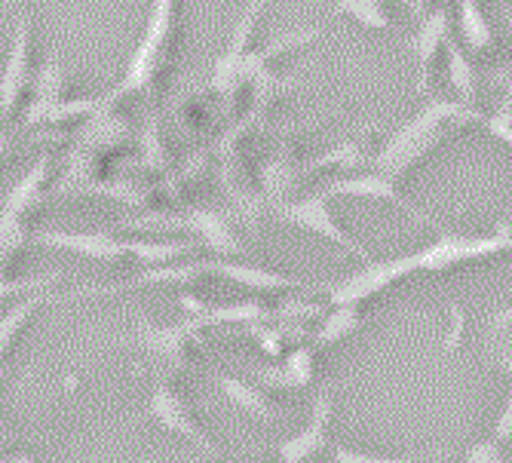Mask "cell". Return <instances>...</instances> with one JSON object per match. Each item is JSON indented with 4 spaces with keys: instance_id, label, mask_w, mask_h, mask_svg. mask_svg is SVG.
<instances>
[{
    "instance_id": "obj_1",
    "label": "cell",
    "mask_w": 512,
    "mask_h": 463,
    "mask_svg": "<svg viewBox=\"0 0 512 463\" xmlns=\"http://www.w3.org/2000/svg\"><path fill=\"white\" fill-rule=\"evenodd\" d=\"M479 111L476 105H467L460 99H433L427 108L417 111L411 120H405L387 142L368 157V166L399 181L405 178L411 169L421 166L445 138L457 129V126H467V123H479Z\"/></svg>"
},
{
    "instance_id": "obj_2",
    "label": "cell",
    "mask_w": 512,
    "mask_h": 463,
    "mask_svg": "<svg viewBox=\"0 0 512 463\" xmlns=\"http://www.w3.org/2000/svg\"><path fill=\"white\" fill-rule=\"evenodd\" d=\"M181 4H184V0H154V4H151L145 34H142V40H138L117 89L105 99L108 105L132 99V96H151V92H157L163 74L169 71L175 43H178Z\"/></svg>"
},
{
    "instance_id": "obj_3",
    "label": "cell",
    "mask_w": 512,
    "mask_h": 463,
    "mask_svg": "<svg viewBox=\"0 0 512 463\" xmlns=\"http://www.w3.org/2000/svg\"><path fill=\"white\" fill-rule=\"evenodd\" d=\"M512 249V227H497L491 234L470 237V234H442L430 246L414 252L417 273H445L457 264H470L482 258H494Z\"/></svg>"
},
{
    "instance_id": "obj_4",
    "label": "cell",
    "mask_w": 512,
    "mask_h": 463,
    "mask_svg": "<svg viewBox=\"0 0 512 463\" xmlns=\"http://www.w3.org/2000/svg\"><path fill=\"white\" fill-rule=\"evenodd\" d=\"M120 344H132V347H142L145 353H151L154 359H160L169 372H181V368H188L191 359H194V350L197 347H206V338H203V329L197 322L188 316L181 322H151V319H142L135 326V332L120 341Z\"/></svg>"
},
{
    "instance_id": "obj_5",
    "label": "cell",
    "mask_w": 512,
    "mask_h": 463,
    "mask_svg": "<svg viewBox=\"0 0 512 463\" xmlns=\"http://www.w3.org/2000/svg\"><path fill=\"white\" fill-rule=\"evenodd\" d=\"M273 218L283 221V224H292L298 230H307V234H313V237H325L329 243L353 252L362 261H375V258H371V252L365 246H359L347 234V230L335 221L332 200L325 197L322 191H316L310 197H301V200H279V203H273Z\"/></svg>"
},
{
    "instance_id": "obj_6",
    "label": "cell",
    "mask_w": 512,
    "mask_h": 463,
    "mask_svg": "<svg viewBox=\"0 0 512 463\" xmlns=\"http://www.w3.org/2000/svg\"><path fill=\"white\" fill-rule=\"evenodd\" d=\"M148 418H151L154 424H160L163 430L178 433V436H184L188 442H194V445L203 448L206 454L221 457L218 442H215V439L206 433V427L197 421V414H194V408H191V399L184 396L166 375L157 378V384H154V390H151V396H148Z\"/></svg>"
},
{
    "instance_id": "obj_7",
    "label": "cell",
    "mask_w": 512,
    "mask_h": 463,
    "mask_svg": "<svg viewBox=\"0 0 512 463\" xmlns=\"http://www.w3.org/2000/svg\"><path fill=\"white\" fill-rule=\"evenodd\" d=\"M31 62H34V16L22 13L13 31V43L0 71V120H13L31 92Z\"/></svg>"
},
{
    "instance_id": "obj_8",
    "label": "cell",
    "mask_w": 512,
    "mask_h": 463,
    "mask_svg": "<svg viewBox=\"0 0 512 463\" xmlns=\"http://www.w3.org/2000/svg\"><path fill=\"white\" fill-rule=\"evenodd\" d=\"M417 273L414 264V252L399 255V258H384V261H368L362 270L350 273L341 283H325V295H329V304H365L368 298L381 295L384 289L396 286L405 276Z\"/></svg>"
},
{
    "instance_id": "obj_9",
    "label": "cell",
    "mask_w": 512,
    "mask_h": 463,
    "mask_svg": "<svg viewBox=\"0 0 512 463\" xmlns=\"http://www.w3.org/2000/svg\"><path fill=\"white\" fill-rule=\"evenodd\" d=\"M322 194L335 200V197H365V200H378V203H390V206H399L405 209L408 218H414L417 224L424 227H436L439 230V221L433 215H427L421 206H414L405 194H399L396 181L381 175V172H371V175H341V178H332L325 181Z\"/></svg>"
},
{
    "instance_id": "obj_10",
    "label": "cell",
    "mask_w": 512,
    "mask_h": 463,
    "mask_svg": "<svg viewBox=\"0 0 512 463\" xmlns=\"http://www.w3.org/2000/svg\"><path fill=\"white\" fill-rule=\"evenodd\" d=\"M31 243L65 249V252L83 255L89 261H102V264H120V261L132 258V240L111 237L105 230H37Z\"/></svg>"
},
{
    "instance_id": "obj_11",
    "label": "cell",
    "mask_w": 512,
    "mask_h": 463,
    "mask_svg": "<svg viewBox=\"0 0 512 463\" xmlns=\"http://www.w3.org/2000/svg\"><path fill=\"white\" fill-rule=\"evenodd\" d=\"M451 37V10L442 4V7H433L427 16L417 19V31L411 37V56H414V65H417V92H430V83H433V65L439 59V53L445 50V43Z\"/></svg>"
},
{
    "instance_id": "obj_12",
    "label": "cell",
    "mask_w": 512,
    "mask_h": 463,
    "mask_svg": "<svg viewBox=\"0 0 512 463\" xmlns=\"http://www.w3.org/2000/svg\"><path fill=\"white\" fill-rule=\"evenodd\" d=\"M212 273V261H181V264H157L145 273H135L123 283H111V286H86L77 289L71 298H105V295H120V292H135V289H154V286H184L194 283L197 276Z\"/></svg>"
},
{
    "instance_id": "obj_13",
    "label": "cell",
    "mask_w": 512,
    "mask_h": 463,
    "mask_svg": "<svg viewBox=\"0 0 512 463\" xmlns=\"http://www.w3.org/2000/svg\"><path fill=\"white\" fill-rule=\"evenodd\" d=\"M335 418V396L332 390H322L313 399V411L304 430L292 433L283 445H279V463H307L313 454H319L329 442V424Z\"/></svg>"
},
{
    "instance_id": "obj_14",
    "label": "cell",
    "mask_w": 512,
    "mask_h": 463,
    "mask_svg": "<svg viewBox=\"0 0 512 463\" xmlns=\"http://www.w3.org/2000/svg\"><path fill=\"white\" fill-rule=\"evenodd\" d=\"M126 227H188V230H197L200 234V243L221 252V255H240L243 252V243L237 240V230L230 224L224 215L218 212H206V209H197V212H188V218H172V221H132Z\"/></svg>"
},
{
    "instance_id": "obj_15",
    "label": "cell",
    "mask_w": 512,
    "mask_h": 463,
    "mask_svg": "<svg viewBox=\"0 0 512 463\" xmlns=\"http://www.w3.org/2000/svg\"><path fill=\"white\" fill-rule=\"evenodd\" d=\"M178 304L184 307L200 329H209V326H218V322H240V326H252V322H264L270 319V307L261 301V298H249V301H237V304H209L203 298H194V295H181Z\"/></svg>"
},
{
    "instance_id": "obj_16",
    "label": "cell",
    "mask_w": 512,
    "mask_h": 463,
    "mask_svg": "<svg viewBox=\"0 0 512 463\" xmlns=\"http://www.w3.org/2000/svg\"><path fill=\"white\" fill-rule=\"evenodd\" d=\"M316 372V350L298 347L289 356H283L279 365H252L249 375L258 384H267L273 390H304L313 381Z\"/></svg>"
},
{
    "instance_id": "obj_17",
    "label": "cell",
    "mask_w": 512,
    "mask_h": 463,
    "mask_svg": "<svg viewBox=\"0 0 512 463\" xmlns=\"http://www.w3.org/2000/svg\"><path fill=\"white\" fill-rule=\"evenodd\" d=\"M212 273L224 276L234 286H243L249 292H283V289H310L307 280H298V276L279 273V270H267L258 264H243V261H212Z\"/></svg>"
},
{
    "instance_id": "obj_18",
    "label": "cell",
    "mask_w": 512,
    "mask_h": 463,
    "mask_svg": "<svg viewBox=\"0 0 512 463\" xmlns=\"http://www.w3.org/2000/svg\"><path fill=\"white\" fill-rule=\"evenodd\" d=\"M65 86H68V74H65L62 59L56 56V59L46 62V65L34 74V80H31V96H34V99H31V105H28V111H25L22 126H37V123H43L46 114H50L59 102H65Z\"/></svg>"
},
{
    "instance_id": "obj_19",
    "label": "cell",
    "mask_w": 512,
    "mask_h": 463,
    "mask_svg": "<svg viewBox=\"0 0 512 463\" xmlns=\"http://www.w3.org/2000/svg\"><path fill=\"white\" fill-rule=\"evenodd\" d=\"M212 378H215L218 390L224 393V399H227L230 405H237L240 411L252 414V418L270 421V424L283 418V411H279V405H276L258 384H249V381H243V378H237V375H224V372H212Z\"/></svg>"
},
{
    "instance_id": "obj_20",
    "label": "cell",
    "mask_w": 512,
    "mask_h": 463,
    "mask_svg": "<svg viewBox=\"0 0 512 463\" xmlns=\"http://www.w3.org/2000/svg\"><path fill=\"white\" fill-rule=\"evenodd\" d=\"M454 22L457 34L470 53H488L494 50V28L488 25V16L479 0H454Z\"/></svg>"
},
{
    "instance_id": "obj_21",
    "label": "cell",
    "mask_w": 512,
    "mask_h": 463,
    "mask_svg": "<svg viewBox=\"0 0 512 463\" xmlns=\"http://www.w3.org/2000/svg\"><path fill=\"white\" fill-rule=\"evenodd\" d=\"M445 62H448V83L454 89V96L467 105H476L479 96V71L473 59L467 56V46H460V40L448 37L445 43Z\"/></svg>"
},
{
    "instance_id": "obj_22",
    "label": "cell",
    "mask_w": 512,
    "mask_h": 463,
    "mask_svg": "<svg viewBox=\"0 0 512 463\" xmlns=\"http://www.w3.org/2000/svg\"><path fill=\"white\" fill-rule=\"evenodd\" d=\"M46 304V292H31V295H22V301L16 307H10L4 316H0V362H4L16 341L22 338L25 326L34 319V313Z\"/></svg>"
},
{
    "instance_id": "obj_23",
    "label": "cell",
    "mask_w": 512,
    "mask_h": 463,
    "mask_svg": "<svg viewBox=\"0 0 512 463\" xmlns=\"http://www.w3.org/2000/svg\"><path fill=\"white\" fill-rule=\"evenodd\" d=\"M362 326H365V316L359 313V304H335L329 316L319 322V329L313 332V341L316 347H332L341 338L359 332Z\"/></svg>"
},
{
    "instance_id": "obj_24",
    "label": "cell",
    "mask_w": 512,
    "mask_h": 463,
    "mask_svg": "<svg viewBox=\"0 0 512 463\" xmlns=\"http://www.w3.org/2000/svg\"><path fill=\"white\" fill-rule=\"evenodd\" d=\"M335 10L365 28H375V31L393 28V19L384 7V0H335Z\"/></svg>"
},
{
    "instance_id": "obj_25",
    "label": "cell",
    "mask_w": 512,
    "mask_h": 463,
    "mask_svg": "<svg viewBox=\"0 0 512 463\" xmlns=\"http://www.w3.org/2000/svg\"><path fill=\"white\" fill-rule=\"evenodd\" d=\"M332 460L335 463H430V460H442V454H436V451H430V454H371V451H359L344 442H332Z\"/></svg>"
},
{
    "instance_id": "obj_26",
    "label": "cell",
    "mask_w": 512,
    "mask_h": 463,
    "mask_svg": "<svg viewBox=\"0 0 512 463\" xmlns=\"http://www.w3.org/2000/svg\"><path fill=\"white\" fill-rule=\"evenodd\" d=\"M65 280V273H46V276H31V280H19V276L0 273V301L4 298H22L31 292H50Z\"/></svg>"
},
{
    "instance_id": "obj_27",
    "label": "cell",
    "mask_w": 512,
    "mask_h": 463,
    "mask_svg": "<svg viewBox=\"0 0 512 463\" xmlns=\"http://www.w3.org/2000/svg\"><path fill=\"white\" fill-rule=\"evenodd\" d=\"M463 463H509V451L500 439L488 436V439H479L467 448Z\"/></svg>"
},
{
    "instance_id": "obj_28",
    "label": "cell",
    "mask_w": 512,
    "mask_h": 463,
    "mask_svg": "<svg viewBox=\"0 0 512 463\" xmlns=\"http://www.w3.org/2000/svg\"><path fill=\"white\" fill-rule=\"evenodd\" d=\"M479 123L488 129L491 138H497V142H503L506 148H512V114L509 111H494L488 117H479Z\"/></svg>"
},
{
    "instance_id": "obj_29",
    "label": "cell",
    "mask_w": 512,
    "mask_h": 463,
    "mask_svg": "<svg viewBox=\"0 0 512 463\" xmlns=\"http://www.w3.org/2000/svg\"><path fill=\"white\" fill-rule=\"evenodd\" d=\"M16 151V135L7 120H0V166H4Z\"/></svg>"
},
{
    "instance_id": "obj_30",
    "label": "cell",
    "mask_w": 512,
    "mask_h": 463,
    "mask_svg": "<svg viewBox=\"0 0 512 463\" xmlns=\"http://www.w3.org/2000/svg\"><path fill=\"white\" fill-rule=\"evenodd\" d=\"M399 4L408 10V16H411V19H421V16H427V13H430V0H399Z\"/></svg>"
},
{
    "instance_id": "obj_31",
    "label": "cell",
    "mask_w": 512,
    "mask_h": 463,
    "mask_svg": "<svg viewBox=\"0 0 512 463\" xmlns=\"http://www.w3.org/2000/svg\"><path fill=\"white\" fill-rule=\"evenodd\" d=\"M10 442H13V427L7 424L4 411H0V448H7Z\"/></svg>"
},
{
    "instance_id": "obj_32",
    "label": "cell",
    "mask_w": 512,
    "mask_h": 463,
    "mask_svg": "<svg viewBox=\"0 0 512 463\" xmlns=\"http://www.w3.org/2000/svg\"><path fill=\"white\" fill-rule=\"evenodd\" d=\"M4 463H37V454H34V451H25V454H13V457H7Z\"/></svg>"
},
{
    "instance_id": "obj_33",
    "label": "cell",
    "mask_w": 512,
    "mask_h": 463,
    "mask_svg": "<svg viewBox=\"0 0 512 463\" xmlns=\"http://www.w3.org/2000/svg\"><path fill=\"white\" fill-rule=\"evenodd\" d=\"M503 22H506V31L512 37V7H503Z\"/></svg>"
}]
</instances>
